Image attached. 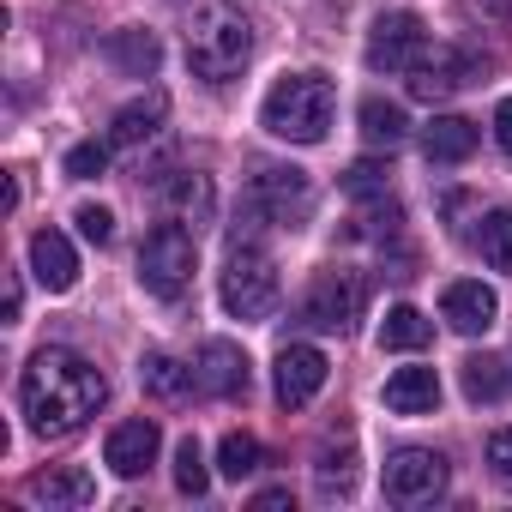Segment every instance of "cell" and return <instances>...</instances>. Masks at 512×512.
<instances>
[{
	"instance_id": "52a82bcc",
	"label": "cell",
	"mask_w": 512,
	"mask_h": 512,
	"mask_svg": "<svg viewBox=\"0 0 512 512\" xmlns=\"http://www.w3.org/2000/svg\"><path fill=\"white\" fill-rule=\"evenodd\" d=\"M253 217H266V223H278V229H302L308 223V211H314V181L302 175V169H284V163H272V169H260L253 175Z\"/></svg>"
},
{
	"instance_id": "4fadbf2b",
	"label": "cell",
	"mask_w": 512,
	"mask_h": 512,
	"mask_svg": "<svg viewBox=\"0 0 512 512\" xmlns=\"http://www.w3.org/2000/svg\"><path fill=\"white\" fill-rule=\"evenodd\" d=\"M157 446H163V428L151 422V416H133V422H115L109 428V440H103V464L115 470V476H145L151 464H157Z\"/></svg>"
},
{
	"instance_id": "277c9868",
	"label": "cell",
	"mask_w": 512,
	"mask_h": 512,
	"mask_svg": "<svg viewBox=\"0 0 512 512\" xmlns=\"http://www.w3.org/2000/svg\"><path fill=\"white\" fill-rule=\"evenodd\" d=\"M217 296L235 320H266L278 308V266L266 247L253 241H235L229 260H223V278H217Z\"/></svg>"
},
{
	"instance_id": "2e32d148",
	"label": "cell",
	"mask_w": 512,
	"mask_h": 512,
	"mask_svg": "<svg viewBox=\"0 0 512 512\" xmlns=\"http://www.w3.org/2000/svg\"><path fill=\"white\" fill-rule=\"evenodd\" d=\"M25 500H37L49 512H85L97 500V482L85 470H43V476L25 482Z\"/></svg>"
},
{
	"instance_id": "1f68e13d",
	"label": "cell",
	"mask_w": 512,
	"mask_h": 512,
	"mask_svg": "<svg viewBox=\"0 0 512 512\" xmlns=\"http://www.w3.org/2000/svg\"><path fill=\"white\" fill-rule=\"evenodd\" d=\"M103 169H109V145L85 139V145H73V151H67V175H73V181H97Z\"/></svg>"
},
{
	"instance_id": "5b68a950",
	"label": "cell",
	"mask_w": 512,
	"mask_h": 512,
	"mask_svg": "<svg viewBox=\"0 0 512 512\" xmlns=\"http://www.w3.org/2000/svg\"><path fill=\"white\" fill-rule=\"evenodd\" d=\"M193 266H199V247H193V229L187 223H157L139 247V284L163 302H175L187 284H193Z\"/></svg>"
},
{
	"instance_id": "5bb4252c",
	"label": "cell",
	"mask_w": 512,
	"mask_h": 512,
	"mask_svg": "<svg viewBox=\"0 0 512 512\" xmlns=\"http://www.w3.org/2000/svg\"><path fill=\"white\" fill-rule=\"evenodd\" d=\"M440 320H446L452 332H464V338H482V332L500 320V302H494L488 284L458 278V284H446V296H440Z\"/></svg>"
},
{
	"instance_id": "e0dca14e",
	"label": "cell",
	"mask_w": 512,
	"mask_h": 512,
	"mask_svg": "<svg viewBox=\"0 0 512 512\" xmlns=\"http://www.w3.org/2000/svg\"><path fill=\"white\" fill-rule=\"evenodd\" d=\"M476 139H482V127L464 121V115H434V121L422 127V151H428V163H464V157L476 151Z\"/></svg>"
},
{
	"instance_id": "836d02e7",
	"label": "cell",
	"mask_w": 512,
	"mask_h": 512,
	"mask_svg": "<svg viewBox=\"0 0 512 512\" xmlns=\"http://www.w3.org/2000/svg\"><path fill=\"white\" fill-rule=\"evenodd\" d=\"M73 223H79V235H85V241H97V247H109V241H115V217H109L103 205H79V211H73Z\"/></svg>"
},
{
	"instance_id": "4316f807",
	"label": "cell",
	"mask_w": 512,
	"mask_h": 512,
	"mask_svg": "<svg viewBox=\"0 0 512 512\" xmlns=\"http://www.w3.org/2000/svg\"><path fill=\"white\" fill-rule=\"evenodd\" d=\"M314 482H320V494L326 500H350L356 494V446H344V452H320V464H314Z\"/></svg>"
},
{
	"instance_id": "d590c367",
	"label": "cell",
	"mask_w": 512,
	"mask_h": 512,
	"mask_svg": "<svg viewBox=\"0 0 512 512\" xmlns=\"http://www.w3.org/2000/svg\"><path fill=\"white\" fill-rule=\"evenodd\" d=\"M494 145H500V151L512 157V97H506V103L494 109Z\"/></svg>"
},
{
	"instance_id": "d6a6232c",
	"label": "cell",
	"mask_w": 512,
	"mask_h": 512,
	"mask_svg": "<svg viewBox=\"0 0 512 512\" xmlns=\"http://www.w3.org/2000/svg\"><path fill=\"white\" fill-rule=\"evenodd\" d=\"M482 464H488V476H494L500 488H512V428H494V434H488Z\"/></svg>"
},
{
	"instance_id": "7a4b0ae2",
	"label": "cell",
	"mask_w": 512,
	"mask_h": 512,
	"mask_svg": "<svg viewBox=\"0 0 512 512\" xmlns=\"http://www.w3.org/2000/svg\"><path fill=\"white\" fill-rule=\"evenodd\" d=\"M247 61H253V25L241 19V7H229V0L193 7V19H187V67L205 85H223Z\"/></svg>"
},
{
	"instance_id": "44dd1931",
	"label": "cell",
	"mask_w": 512,
	"mask_h": 512,
	"mask_svg": "<svg viewBox=\"0 0 512 512\" xmlns=\"http://www.w3.org/2000/svg\"><path fill=\"white\" fill-rule=\"evenodd\" d=\"M356 121H362V139H368L374 151H398V145L410 139V115H404L398 103H386V97H368V103L356 109Z\"/></svg>"
},
{
	"instance_id": "8992f818",
	"label": "cell",
	"mask_w": 512,
	"mask_h": 512,
	"mask_svg": "<svg viewBox=\"0 0 512 512\" xmlns=\"http://www.w3.org/2000/svg\"><path fill=\"white\" fill-rule=\"evenodd\" d=\"M482 73H488V61H482L476 49H464V43H434L404 79H410V97H422V103H446V97L470 91Z\"/></svg>"
},
{
	"instance_id": "ba28073f",
	"label": "cell",
	"mask_w": 512,
	"mask_h": 512,
	"mask_svg": "<svg viewBox=\"0 0 512 512\" xmlns=\"http://www.w3.org/2000/svg\"><path fill=\"white\" fill-rule=\"evenodd\" d=\"M362 302H368V284L356 272H320L302 296V326L314 332H350L362 320Z\"/></svg>"
},
{
	"instance_id": "9c48e42d",
	"label": "cell",
	"mask_w": 512,
	"mask_h": 512,
	"mask_svg": "<svg viewBox=\"0 0 512 512\" xmlns=\"http://www.w3.org/2000/svg\"><path fill=\"white\" fill-rule=\"evenodd\" d=\"M446 494V458L428 446H404L386 458V500L392 506H434Z\"/></svg>"
},
{
	"instance_id": "484cf974",
	"label": "cell",
	"mask_w": 512,
	"mask_h": 512,
	"mask_svg": "<svg viewBox=\"0 0 512 512\" xmlns=\"http://www.w3.org/2000/svg\"><path fill=\"white\" fill-rule=\"evenodd\" d=\"M428 338H434V320L422 308H392L380 326V350H422Z\"/></svg>"
},
{
	"instance_id": "9a60e30c",
	"label": "cell",
	"mask_w": 512,
	"mask_h": 512,
	"mask_svg": "<svg viewBox=\"0 0 512 512\" xmlns=\"http://www.w3.org/2000/svg\"><path fill=\"white\" fill-rule=\"evenodd\" d=\"M31 266H37V284L49 296H61V290L79 284V253H73V241L61 229H37L31 235Z\"/></svg>"
},
{
	"instance_id": "d6986e66",
	"label": "cell",
	"mask_w": 512,
	"mask_h": 512,
	"mask_svg": "<svg viewBox=\"0 0 512 512\" xmlns=\"http://www.w3.org/2000/svg\"><path fill=\"white\" fill-rule=\"evenodd\" d=\"M163 115H169V97L163 91H145L139 103H127V109H115V121H109V145H145L157 127H163Z\"/></svg>"
},
{
	"instance_id": "8d00e7d4",
	"label": "cell",
	"mask_w": 512,
	"mask_h": 512,
	"mask_svg": "<svg viewBox=\"0 0 512 512\" xmlns=\"http://www.w3.org/2000/svg\"><path fill=\"white\" fill-rule=\"evenodd\" d=\"M19 308H25V284L19 272H7V320H19Z\"/></svg>"
},
{
	"instance_id": "3957f363",
	"label": "cell",
	"mask_w": 512,
	"mask_h": 512,
	"mask_svg": "<svg viewBox=\"0 0 512 512\" xmlns=\"http://www.w3.org/2000/svg\"><path fill=\"white\" fill-rule=\"evenodd\" d=\"M332 109H338V97H332L326 73H284L260 103V127L290 145H320L332 133Z\"/></svg>"
},
{
	"instance_id": "30bf717a",
	"label": "cell",
	"mask_w": 512,
	"mask_h": 512,
	"mask_svg": "<svg viewBox=\"0 0 512 512\" xmlns=\"http://www.w3.org/2000/svg\"><path fill=\"white\" fill-rule=\"evenodd\" d=\"M362 55H368L374 73H410V67L428 55V25H422L416 13H380Z\"/></svg>"
},
{
	"instance_id": "7402d4cb",
	"label": "cell",
	"mask_w": 512,
	"mask_h": 512,
	"mask_svg": "<svg viewBox=\"0 0 512 512\" xmlns=\"http://www.w3.org/2000/svg\"><path fill=\"white\" fill-rule=\"evenodd\" d=\"M103 49H109V61H115L127 79H151V73H157V61H163V49H157V37H151V31H115Z\"/></svg>"
},
{
	"instance_id": "8fae6325",
	"label": "cell",
	"mask_w": 512,
	"mask_h": 512,
	"mask_svg": "<svg viewBox=\"0 0 512 512\" xmlns=\"http://www.w3.org/2000/svg\"><path fill=\"white\" fill-rule=\"evenodd\" d=\"M326 374H332V362H326L314 344H284V350H278V362H272V392H278V404H284V410H302V404H314V398H320Z\"/></svg>"
},
{
	"instance_id": "83f0119b",
	"label": "cell",
	"mask_w": 512,
	"mask_h": 512,
	"mask_svg": "<svg viewBox=\"0 0 512 512\" xmlns=\"http://www.w3.org/2000/svg\"><path fill=\"white\" fill-rule=\"evenodd\" d=\"M266 464V446L253 440V434H223V446H217V470L229 476V482H241V476H253Z\"/></svg>"
},
{
	"instance_id": "6da1fadb",
	"label": "cell",
	"mask_w": 512,
	"mask_h": 512,
	"mask_svg": "<svg viewBox=\"0 0 512 512\" xmlns=\"http://www.w3.org/2000/svg\"><path fill=\"white\" fill-rule=\"evenodd\" d=\"M103 404H109V380L79 350H37L19 374V410H25L31 434H43V440L79 434Z\"/></svg>"
},
{
	"instance_id": "f1b7e54d",
	"label": "cell",
	"mask_w": 512,
	"mask_h": 512,
	"mask_svg": "<svg viewBox=\"0 0 512 512\" xmlns=\"http://www.w3.org/2000/svg\"><path fill=\"white\" fill-rule=\"evenodd\" d=\"M175 488H181V494H193V500L211 488V470H205V452H199V440H193V434L175 446Z\"/></svg>"
},
{
	"instance_id": "603a6c76",
	"label": "cell",
	"mask_w": 512,
	"mask_h": 512,
	"mask_svg": "<svg viewBox=\"0 0 512 512\" xmlns=\"http://www.w3.org/2000/svg\"><path fill=\"white\" fill-rule=\"evenodd\" d=\"M458 380H464V398H470V404H494V398H506V386H512L506 362L488 356V350H482V356H464Z\"/></svg>"
},
{
	"instance_id": "d4e9b609",
	"label": "cell",
	"mask_w": 512,
	"mask_h": 512,
	"mask_svg": "<svg viewBox=\"0 0 512 512\" xmlns=\"http://www.w3.org/2000/svg\"><path fill=\"white\" fill-rule=\"evenodd\" d=\"M470 241H476V253H482L494 272H506V278H512V211H506V205H494Z\"/></svg>"
},
{
	"instance_id": "f546056e",
	"label": "cell",
	"mask_w": 512,
	"mask_h": 512,
	"mask_svg": "<svg viewBox=\"0 0 512 512\" xmlns=\"http://www.w3.org/2000/svg\"><path fill=\"white\" fill-rule=\"evenodd\" d=\"M386 175H392V169H386L380 157H356V163L344 169V193H350V199H374V193H386Z\"/></svg>"
},
{
	"instance_id": "ffe728a7",
	"label": "cell",
	"mask_w": 512,
	"mask_h": 512,
	"mask_svg": "<svg viewBox=\"0 0 512 512\" xmlns=\"http://www.w3.org/2000/svg\"><path fill=\"white\" fill-rule=\"evenodd\" d=\"M139 386H145V398H157V404H181L199 380H193V368H181L175 356L145 350V356H139Z\"/></svg>"
},
{
	"instance_id": "7c38bea8",
	"label": "cell",
	"mask_w": 512,
	"mask_h": 512,
	"mask_svg": "<svg viewBox=\"0 0 512 512\" xmlns=\"http://www.w3.org/2000/svg\"><path fill=\"white\" fill-rule=\"evenodd\" d=\"M193 380H199L205 398H247V392H253V368H247L241 344H229V338L199 344V356H193Z\"/></svg>"
},
{
	"instance_id": "4dcf8cb0",
	"label": "cell",
	"mask_w": 512,
	"mask_h": 512,
	"mask_svg": "<svg viewBox=\"0 0 512 512\" xmlns=\"http://www.w3.org/2000/svg\"><path fill=\"white\" fill-rule=\"evenodd\" d=\"M356 223H362L356 235H368V241H398V229H404V211H398V205H392V199L380 193V205H368V211H362Z\"/></svg>"
},
{
	"instance_id": "cb8c5ba5",
	"label": "cell",
	"mask_w": 512,
	"mask_h": 512,
	"mask_svg": "<svg viewBox=\"0 0 512 512\" xmlns=\"http://www.w3.org/2000/svg\"><path fill=\"white\" fill-rule=\"evenodd\" d=\"M163 205L175 211V223H211V181L205 175H169Z\"/></svg>"
},
{
	"instance_id": "ac0fdd59",
	"label": "cell",
	"mask_w": 512,
	"mask_h": 512,
	"mask_svg": "<svg viewBox=\"0 0 512 512\" xmlns=\"http://www.w3.org/2000/svg\"><path fill=\"white\" fill-rule=\"evenodd\" d=\"M440 404V374L434 368H398L386 380V410L392 416H428Z\"/></svg>"
},
{
	"instance_id": "e575fe53",
	"label": "cell",
	"mask_w": 512,
	"mask_h": 512,
	"mask_svg": "<svg viewBox=\"0 0 512 512\" xmlns=\"http://www.w3.org/2000/svg\"><path fill=\"white\" fill-rule=\"evenodd\" d=\"M284 506H296L290 488H260V494H253V512H284Z\"/></svg>"
}]
</instances>
